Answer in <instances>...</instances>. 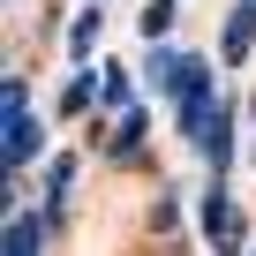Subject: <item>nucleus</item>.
I'll list each match as a JSON object with an SVG mask.
<instances>
[{
    "instance_id": "f8f14e48",
    "label": "nucleus",
    "mask_w": 256,
    "mask_h": 256,
    "mask_svg": "<svg viewBox=\"0 0 256 256\" xmlns=\"http://www.w3.org/2000/svg\"><path fill=\"white\" fill-rule=\"evenodd\" d=\"M98 83H106V106H120V113H128V68H120V60H106V76H98Z\"/></svg>"
},
{
    "instance_id": "6e6552de",
    "label": "nucleus",
    "mask_w": 256,
    "mask_h": 256,
    "mask_svg": "<svg viewBox=\"0 0 256 256\" xmlns=\"http://www.w3.org/2000/svg\"><path fill=\"white\" fill-rule=\"evenodd\" d=\"M98 98H106V83H98V76H83V68H76V76H68V90H60V120H76V113H90V106H98Z\"/></svg>"
},
{
    "instance_id": "423d86ee",
    "label": "nucleus",
    "mask_w": 256,
    "mask_h": 256,
    "mask_svg": "<svg viewBox=\"0 0 256 256\" xmlns=\"http://www.w3.org/2000/svg\"><path fill=\"white\" fill-rule=\"evenodd\" d=\"M196 151H204V166H211V174H226V166H234V106H218V120L204 128V144H196Z\"/></svg>"
},
{
    "instance_id": "0eeeda50",
    "label": "nucleus",
    "mask_w": 256,
    "mask_h": 256,
    "mask_svg": "<svg viewBox=\"0 0 256 256\" xmlns=\"http://www.w3.org/2000/svg\"><path fill=\"white\" fill-rule=\"evenodd\" d=\"M38 248H46V218H23L16 211L8 234H0V256H38Z\"/></svg>"
},
{
    "instance_id": "39448f33",
    "label": "nucleus",
    "mask_w": 256,
    "mask_h": 256,
    "mask_svg": "<svg viewBox=\"0 0 256 256\" xmlns=\"http://www.w3.org/2000/svg\"><path fill=\"white\" fill-rule=\"evenodd\" d=\"M248 46H256V0H234V16H226V30H218V60L241 68Z\"/></svg>"
},
{
    "instance_id": "20e7f679",
    "label": "nucleus",
    "mask_w": 256,
    "mask_h": 256,
    "mask_svg": "<svg viewBox=\"0 0 256 256\" xmlns=\"http://www.w3.org/2000/svg\"><path fill=\"white\" fill-rule=\"evenodd\" d=\"M204 234H211V248H218V256H241V241H248V226L234 218V204H226L218 188L204 196Z\"/></svg>"
},
{
    "instance_id": "1a4fd4ad",
    "label": "nucleus",
    "mask_w": 256,
    "mask_h": 256,
    "mask_svg": "<svg viewBox=\"0 0 256 256\" xmlns=\"http://www.w3.org/2000/svg\"><path fill=\"white\" fill-rule=\"evenodd\" d=\"M144 128H151V113H144V106H128V113H120V136H113V158L136 151V144H144Z\"/></svg>"
},
{
    "instance_id": "7ed1b4c3",
    "label": "nucleus",
    "mask_w": 256,
    "mask_h": 256,
    "mask_svg": "<svg viewBox=\"0 0 256 256\" xmlns=\"http://www.w3.org/2000/svg\"><path fill=\"white\" fill-rule=\"evenodd\" d=\"M68 196H76V151H60V158L46 166V234L68 226Z\"/></svg>"
},
{
    "instance_id": "f257e3e1",
    "label": "nucleus",
    "mask_w": 256,
    "mask_h": 256,
    "mask_svg": "<svg viewBox=\"0 0 256 256\" xmlns=\"http://www.w3.org/2000/svg\"><path fill=\"white\" fill-rule=\"evenodd\" d=\"M38 151H46V128H38V113H30L23 76H8V90H0V166H8V181H16Z\"/></svg>"
},
{
    "instance_id": "9d476101",
    "label": "nucleus",
    "mask_w": 256,
    "mask_h": 256,
    "mask_svg": "<svg viewBox=\"0 0 256 256\" xmlns=\"http://www.w3.org/2000/svg\"><path fill=\"white\" fill-rule=\"evenodd\" d=\"M174 16H181V0H151V8H144V38L158 46V38L174 30Z\"/></svg>"
},
{
    "instance_id": "ddd939ff",
    "label": "nucleus",
    "mask_w": 256,
    "mask_h": 256,
    "mask_svg": "<svg viewBox=\"0 0 256 256\" xmlns=\"http://www.w3.org/2000/svg\"><path fill=\"white\" fill-rule=\"evenodd\" d=\"M248 256H256V248H248Z\"/></svg>"
},
{
    "instance_id": "f03ea898",
    "label": "nucleus",
    "mask_w": 256,
    "mask_h": 256,
    "mask_svg": "<svg viewBox=\"0 0 256 256\" xmlns=\"http://www.w3.org/2000/svg\"><path fill=\"white\" fill-rule=\"evenodd\" d=\"M144 76H151L158 90H174V98H188L196 83H211V68H204L196 53H174V46H151V53H144Z\"/></svg>"
},
{
    "instance_id": "9b49d317",
    "label": "nucleus",
    "mask_w": 256,
    "mask_h": 256,
    "mask_svg": "<svg viewBox=\"0 0 256 256\" xmlns=\"http://www.w3.org/2000/svg\"><path fill=\"white\" fill-rule=\"evenodd\" d=\"M90 46H98V8H90V16H76V30H68V53H76V60H83Z\"/></svg>"
}]
</instances>
